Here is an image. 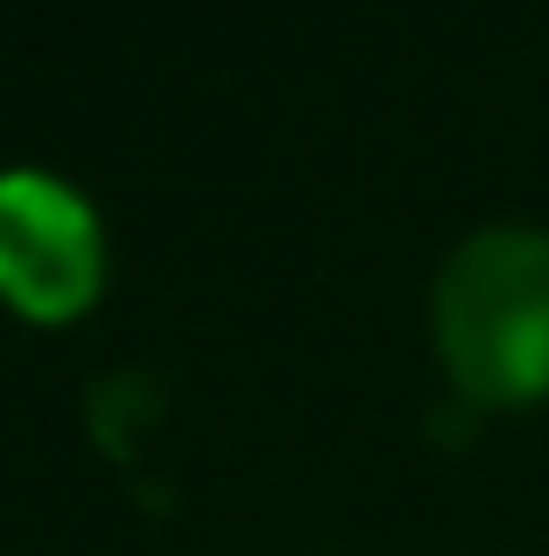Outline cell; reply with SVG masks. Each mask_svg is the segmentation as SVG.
Returning <instances> with one entry per match:
<instances>
[{
    "label": "cell",
    "mask_w": 549,
    "mask_h": 556,
    "mask_svg": "<svg viewBox=\"0 0 549 556\" xmlns=\"http://www.w3.org/2000/svg\"><path fill=\"white\" fill-rule=\"evenodd\" d=\"M437 345L465 402L549 394V232L486 226L437 275Z\"/></svg>",
    "instance_id": "obj_1"
},
{
    "label": "cell",
    "mask_w": 549,
    "mask_h": 556,
    "mask_svg": "<svg viewBox=\"0 0 549 556\" xmlns=\"http://www.w3.org/2000/svg\"><path fill=\"white\" fill-rule=\"evenodd\" d=\"M99 282V232L85 198L42 169L0 177V296L28 317H64Z\"/></svg>",
    "instance_id": "obj_2"
}]
</instances>
